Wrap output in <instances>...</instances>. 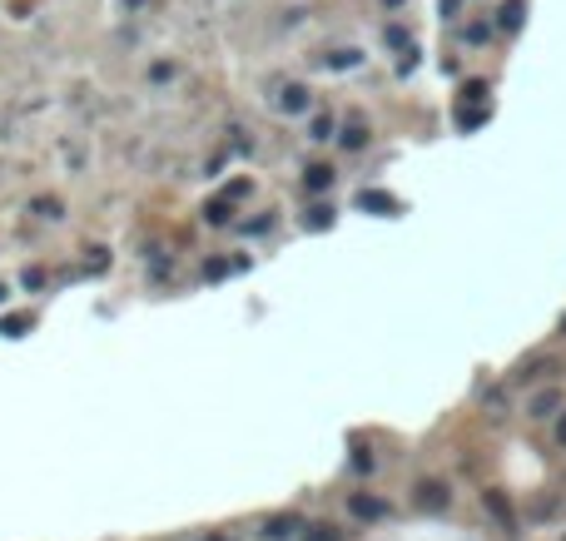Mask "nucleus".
<instances>
[{
  "instance_id": "4",
  "label": "nucleus",
  "mask_w": 566,
  "mask_h": 541,
  "mask_svg": "<svg viewBox=\"0 0 566 541\" xmlns=\"http://www.w3.org/2000/svg\"><path fill=\"white\" fill-rule=\"evenodd\" d=\"M552 413H562V393H556V388H546V393L532 397V417H552Z\"/></svg>"
},
{
  "instance_id": "6",
  "label": "nucleus",
  "mask_w": 566,
  "mask_h": 541,
  "mask_svg": "<svg viewBox=\"0 0 566 541\" xmlns=\"http://www.w3.org/2000/svg\"><path fill=\"white\" fill-rule=\"evenodd\" d=\"M358 204H363V209H378V214H393V199H387V194H378V189L358 194Z\"/></svg>"
},
{
  "instance_id": "11",
  "label": "nucleus",
  "mask_w": 566,
  "mask_h": 541,
  "mask_svg": "<svg viewBox=\"0 0 566 541\" xmlns=\"http://www.w3.org/2000/svg\"><path fill=\"white\" fill-rule=\"evenodd\" d=\"M502 25H522V5H507V11H502Z\"/></svg>"
},
{
  "instance_id": "12",
  "label": "nucleus",
  "mask_w": 566,
  "mask_h": 541,
  "mask_svg": "<svg viewBox=\"0 0 566 541\" xmlns=\"http://www.w3.org/2000/svg\"><path fill=\"white\" fill-rule=\"evenodd\" d=\"M556 442H562V447H566V413H562V417H556Z\"/></svg>"
},
{
  "instance_id": "1",
  "label": "nucleus",
  "mask_w": 566,
  "mask_h": 541,
  "mask_svg": "<svg viewBox=\"0 0 566 541\" xmlns=\"http://www.w3.org/2000/svg\"><path fill=\"white\" fill-rule=\"evenodd\" d=\"M293 531H303V521L293 517V511H278V517L264 521V531H258V537H264V541H289Z\"/></svg>"
},
{
  "instance_id": "7",
  "label": "nucleus",
  "mask_w": 566,
  "mask_h": 541,
  "mask_svg": "<svg viewBox=\"0 0 566 541\" xmlns=\"http://www.w3.org/2000/svg\"><path fill=\"white\" fill-rule=\"evenodd\" d=\"M303 537H309V541H343L338 531H333V527H323V521H318V527H303Z\"/></svg>"
},
{
  "instance_id": "3",
  "label": "nucleus",
  "mask_w": 566,
  "mask_h": 541,
  "mask_svg": "<svg viewBox=\"0 0 566 541\" xmlns=\"http://www.w3.org/2000/svg\"><path fill=\"white\" fill-rule=\"evenodd\" d=\"M487 511H492V517H497V521H502L507 531L517 527V517H512V502H507L502 492H487Z\"/></svg>"
},
{
  "instance_id": "9",
  "label": "nucleus",
  "mask_w": 566,
  "mask_h": 541,
  "mask_svg": "<svg viewBox=\"0 0 566 541\" xmlns=\"http://www.w3.org/2000/svg\"><path fill=\"white\" fill-rule=\"evenodd\" d=\"M0 333H5V338H21V333H25V318H5V323H0Z\"/></svg>"
},
{
  "instance_id": "8",
  "label": "nucleus",
  "mask_w": 566,
  "mask_h": 541,
  "mask_svg": "<svg viewBox=\"0 0 566 541\" xmlns=\"http://www.w3.org/2000/svg\"><path fill=\"white\" fill-rule=\"evenodd\" d=\"M303 223H313V229H328V223H333V209H313V214H303Z\"/></svg>"
},
{
  "instance_id": "5",
  "label": "nucleus",
  "mask_w": 566,
  "mask_h": 541,
  "mask_svg": "<svg viewBox=\"0 0 566 541\" xmlns=\"http://www.w3.org/2000/svg\"><path fill=\"white\" fill-rule=\"evenodd\" d=\"M348 507H353V517L373 521V517H383V511H387V502H378V497H353Z\"/></svg>"
},
{
  "instance_id": "10",
  "label": "nucleus",
  "mask_w": 566,
  "mask_h": 541,
  "mask_svg": "<svg viewBox=\"0 0 566 541\" xmlns=\"http://www.w3.org/2000/svg\"><path fill=\"white\" fill-rule=\"evenodd\" d=\"M309 189H328V170H309Z\"/></svg>"
},
{
  "instance_id": "2",
  "label": "nucleus",
  "mask_w": 566,
  "mask_h": 541,
  "mask_svg": "<svg viewBox=\"0 0 566 541\" xmlns=\"http://www.w3.org/2000/svg\"><path fill=\"white\" fill-rule=\"evenodd\" d=\"M452 502V492L442 487V482H417V507H428V511H442Z\"/></svg>"
}]
</instances>
